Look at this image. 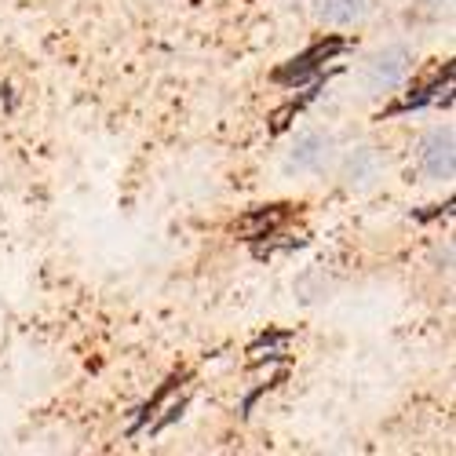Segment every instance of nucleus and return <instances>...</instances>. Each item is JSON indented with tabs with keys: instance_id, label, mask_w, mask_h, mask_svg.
<instances>
[{
	"instance_id": "nucleus-4",
	"label": "nucleus",
	"mask_w": 456,
	"mask_h": 456,
	"mask_svg": "<svg viewBox=\"0 0 456 456\" xmlns=\"http://www.w3.org/2000/svg\"><path fill=\"white\" fill-rule=\"evenodd\" d=\"M336 175L347 190H369L379 183L384 175V158H379V150L369 146V142H358V146H347L336 154Z\"/></svg>"
},
{
	"instance_id": "nucleus-3",
	"label": "nucleus",
	"mask_w": 456,
	"mask_h": 456,
	"mask_svg": "<svg viewBox=\"0 0 456 456\" xmlns=\"http://www.w3.org/2000/svg\"><path fill=\"white\" fill-rule=\"evenodd\" d=\"M416 172L431 186H449L456 175V132L452 125H435L416 139Z\"/></svg>"
},
{
	"instance_id": "nucleus-1",
	"label": "nucleus",
	"mask_w": 456,
	"mask_h": 456,
	"mask_svg": "<svg viewBox=\"0 0 456 456\" xmlns=\"http://www.w3.org/2000/svg\"><path fill=\"white\" fill-rule=\"evenodd\" d=\"M412 48L405 41H387V45H379L372 48L362 66H358V85L365 95L379 99V95H395L409 77H412Z\"/></svg>"
},
{
	"instance_id": "nucleus-2",
	"label": "nucleus",
	"mask_w": 456,
	"mask_h": 456,
	"mask_svg": "<svg viewBox=\"0 0 456 456\" xmlns=\"http://www.w3.org/2000/svg\"><path fill=\"white\" fill-rule=\"evenodd\" d=\"M336 135L325 132V128H303L289 139L285 154H281V175L285 179H314V175H325L332 172L336 165Z\"/></svg>"
},
{
	"instance_id": "nucleus-6",
	"label": "nucleus",
	"mask_w": 456,
	"mask_h": 456,
	"mask_svg": "<svg viewBox=\"0 0 456 456\" xmlns=\"http://www.w3.org/2000/svg\"><path fill=\"white\" fill-rule=\"evenodd\" d=\"M416 8L420 12H431V15H442L452 8V0H416Z\"/></svg>"
},
{
	"instance_id": "nucleus-5",
	"label": "nucleus",
	"mask_w": 456,
	"mask_h": 456,
	"mask_svg": "<svg viewBox=\"0 0 456 456\" xmlns=\"http://www.w3.org/2000/svg\"><path fill=\"white\" fill-rule=\"evenodd\" d=\"M311 15L325 29H354L369 19V0H314Z\"/></svg>"
}]
</instances>
